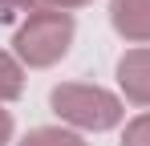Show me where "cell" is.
Returning <instances> with one entry per match:
<instances>
[{
    "mask_svg": "<svg viewBox=\"0 0 150 146\" xmlns=\"http://www.w3.org/2000/svg\"><path fill=\"white\" fill-rule=\"evenodd\" d=\"M49 110L65 126L73 130H89V134H105L114 126H122L126 101L101 85H85V81H61L49 89Z\"/></svg>",
    "mask_w": 150,
    "mask_h": 146,
    "instance_id": "obj_1",
    "label": "cell"
},
{
    "mask_svg": "<svg viewBox=\"0 0 150 146\" xmlns=\"http://www.w3.org/2000/svg\"><path fill=\"white\" fill-rule=\"evenodd\" d=\"M73 12H61V8H33L25 16V24L16 28L12 37V57L28 65V69H49L57 65L69 45H73Z\"/></svg>",
    "mask_w": 150,
    "mask_h": 146,
    "instance_id": "obj_2",
    "label": "cell"
},
{
    "mask_svg": "<svg viewBox=\"0 0 150 146\" xmlns=\"http://www.w3.org/2000/svg\"><path fill=\"white\" fill-rule=\"evenodd\" d=\"M118 85L130 106H150V45L126 49L118 57Z\"/></svg>",
    "mask_w": 150,
    "mask_h": 146,
    "instance_id": "obj_3",
    "label": "cell"
},
{
    "mask_svg": "<svg viewBox=\"0 0 150 146\" xmlns=\"http://www.w3.org/2000/svg\"><path fill=\"white\" fill-rule=\"evenodd\" d=\"M110 24L130 45H150V0H110Z\"/></svg>",
    "mask_w": 150,
    "mask_h": 146,
    "instance_id": "obj_4",
    "label": "cell"
},
{
    "mask_svg": "<svg viewBox=\"0 0 150 146\" xmlns=\"http://www.w3.org/2000/svg\"><path fill=\"white\" fill-rule=\"evenodd\" d=\"M16 146H89L77 130H65V126H37L28 130Z\"/></svg>",
    "mask_w": 150,
    "mask_h": 146,
    "instance_id": "obj_5",
    "label": "cell"
},
{
    "mask_svg": "<svg viewBox=\"0 0 150 146\" xmlns=\"http://www.w3.org/2000/svg\"><path fill=\"white\" fill-rule=\"evenodd\" d=\"M21 94H25V65L12 53L0 49V106L4 101H16Z\"/></svg>",
    "mask_w": 150,
    "mask_h": 146,
    "instance_id": "obj_6",
    "label": "cell"
},
{
    "mask_svg": "<svg viewBox=\"0 0 150 146\" xmlns=\"http://www.w3.org/2000/svg\"><path fill=\"white\" fill-rule=\"evenodd\" d=\"M122 146H150V110L126 122V130H122Z\"/></svg>",
    "mask_w": 150,
    "mask_h": 146,
    "instance_id": "obj_7",
    "label": "cell"
},
{
    "mask_svg": "<svg viewBox=\"0 0 150 146\" xmlns=\"http://www.w3.org/2000/svg\"><path fill=\"white\" fill-rule=\"evenodd\" d=\"M41 8H61V12H73V8H85V4H93V0H37Z\"/></svg>",
    "mask_w": 150,
    "mask_h": 146,
    "instance_id": "obj_8",
    "label": "cell"
},
{
    "mask_svg": "<svg viewBox=\"0 0 150 146\" xmlns=\"http://www.w3.org/2000/svg\"><path fill=\"white\" fill-rule=\"evenodd\" d=\"M12 130H16V126H12V114L0 106V146H8V142H12Z\"/></svg>",
    "mask_w": 150,
    "mask_h": 146,
    "instance_id": "obj_9",
    "label": "cell"
},
{
    "mask_svg": "<svg viewBox=\"0 0 150 146\" xmlns=\"http://www.w3.org/2000/svg\"><path fill=\"white\" fill-rule=\"evenodd\" d=\"M33 12V8H41V4H37V0H0V12Z\"/></svg>",
    "mask_w": 150,
    "mask_h": 146,
    "instance_id": "obj_10",
    "label": "cell"
}]
</instances>
